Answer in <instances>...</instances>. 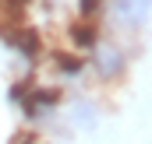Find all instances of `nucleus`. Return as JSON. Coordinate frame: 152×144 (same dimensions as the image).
Segmentation results:
<instances>
[{"label": "nucleus", "mask_w": 152, "mask_h": 144, "mask_svg": "<svg viewBox=\"0 0 152 144\" xmlns=\"http://www.w3.org/2000/svg\"><path fill=\"white\" fill-rule=\"evenodd\" d=\"M110 14L120 28H142L149 21V0H110Z\"/></svg>", "instance_id": "nucleus-1"}, {"label": "nucleus", "mask_w": 152, "mask_h": 144, "mask_svg": "<svg viewBox=\"0 0 152 144\" xmlns=\"http://www.w3.org/2000/svg\"><path fill=\"white\" fill-rule=\"evenodd\" d=\"M96 67L103 77H120L124 74V53L117 46H99L96 49Z\"/></svg>", "instance_id": "nucleus-2"}, {"label": "nucleus", "mask_w": 152, "mask_h": 144, "mask_svg": "<svg viewBox=\"0 0 152 144\" xmlns=\"http://www.w3.org/2000/svg\"><path fill=\"white\" fill-rule=\"evenodd\" d=\"M53 106H57V91H32L25 99V112L28 116H42V112H50Z\"/></svg>", "instance_id": "nucleus-3"}, {"label": "nucleus", "mask_w": 152, "mask_h": 144, "mask_svg": "<svg viewBox=\"0 0 152 144\" xmlns=\"http://www.w3.org/2000/svg\"><path fill=\"white\" fill-rule=\"evenodd\" d=\"M96 120H99V112H96L92 102H75V109H71V123H75V127L92 130V127H96Z\"/></svg>", "instance_id": "nucleus-4"}, {"label": "nucleus", "mask_w": 152, "mask_h": 144, "mask_svg": "<svg viewBox=\"0 0 152 144\" xmlns=\"http://www.w3.org/2000/svg\"><path fill=\"white\" fill-rule=\"evenodd\" d=\"M75 39L78 42H92V28H75Z\"/></svg>", "instance_id": "nucleus-5"}, {"label": "nucleus", "mask_w": 152, "mask_h": 144, "mask_svg": "<svg viewBox=\"0 0 152 144\" xmlns=\"http://www.w3.org/2000/svg\"><path fill=\"white\" fill-rule=\"evenodd\" d=\"M96 4H99V0H78V7H81V14H92V11H96Z\"/></svg>", "instance_id": "nucleus-6"}]
</instances>
